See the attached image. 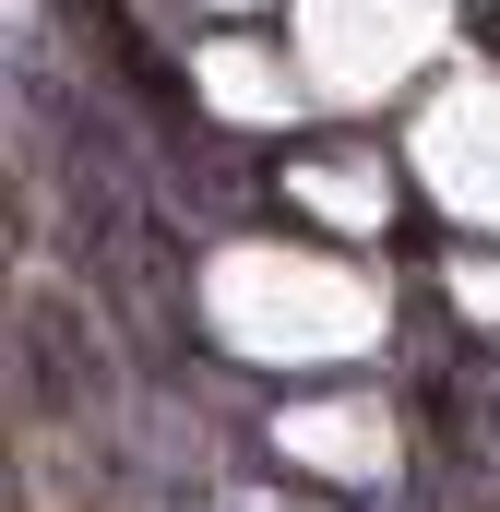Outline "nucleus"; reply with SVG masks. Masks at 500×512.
I'll return each mask as SVG.
<instances>
[{"instance_id": "obj_1", "label": "nucleus", "mask_w": 500, "mask_h": 512, "mask_svg": "<svg viewBox=\"0 0 500 512\" xmlns=\"http://www.w3.org/2000/svg\"><path fill=\"white\" fill-rule=\"evenodd\" d=\"M12 346H24V405H36L48 429H72V417H108V405H120L108 346L84 334V310H72L60 286H36V298L12 310Z\"/></svg>"}, {"instance_id": "obj_2", "label": "nucleus", "mask_w": 500, "mask_h": 512, "mask_svg": "<svg viewBox=\"0 0 500 512\" xmlns=\"http://www.w3.org/2000/svg\"><path fill=\"white\" fill-rule=\"evenodd\" d=\"M179 143V167H167V191H179V215H203V227H250L262 215V167H250L239 143H215V131H167Z\"/></svg>"}, {"instance_id": "obj_3", "label": "nucleus", "mask_w": 500, "mask_h": 512, "mask_svg": "<svg viewBox=\"0 0 500 512\" xmlns=\"http://www.w3.org/2000/svg\"><path fill=\"white\" fill-rule=\"evenodd\" d=\"M215 512H346V501H286V489H227Z\"/></svg>"}]
</instances>
